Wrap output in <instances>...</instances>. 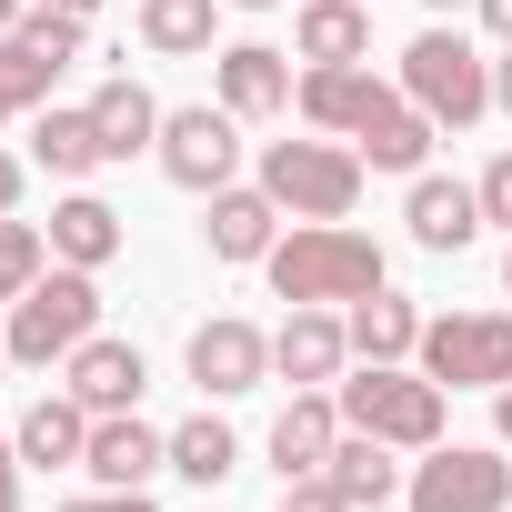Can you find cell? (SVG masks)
Listing matches in <instances>:
<instances>
[{"instance_id":"6da1fadb","label":"cell","mask_w":512,"mask_h":512,"mask_svg":"<svg viewBox=\"0 0 512 512\" xmlns=\"http://www.w3.org/2000/svg\"><path fill=\"white\" fill-rule=\"evenodd\" d=\"M262 272H272V302H332V312H352L362 292H382V241L352 231V221H302V231L272 241Z\"/></svg>"},{"instance_id":"7a4b0ae2","label":"cell","mask_w":512,"mask_h":512,"mask_svg":"<svg viewBox=\"0 0 512 512\" xmlns=\"http://www.w3.org/2000/svg\"><path fill=\"white\" fill-rule=\"evenodd\" d=\"M332 402H342L352 432H372V442H392V452H432L442 422H452V412H442L452 392H442L422 362H362L352 382H332Z\"/></svg>"},{"instance_id":"3957f363","label":"cell","mask_w":512,"mask_h":512,"mask_svg":"<svg viewBox=\"0 0 512 512\" xmlns=\"http://www.w3.org/2000/svg\"><path fill=\"white\" fill-rule=\"evenodd\" d=\"M91 332H101V272H71V262H51L11 312H0V342H11V362H21V372L71 362Z\"/></svg>"},{"instance_id":"277c9868","label":"cell","mask_w":512,"mask_h":512,"mask_svg":"<svg viewBox=\"0 0 512 512\" xmlns=\"http://www.w3.org/2000/svg\"><path fill=\"white\" fill-rule=\"evenodd\" d=\"M362 181H372V161H362L352 141H332V131H312V141H262V191H272L292 221H342V211L362 201Z\"/></svg>"},{"instance_id":"5b68a950","label":"cell","mask_w":512,"mask_h":512,"mask_svg":"<svg viewBox=\"0 0 512 512\" xmlns=\"http://www.w3.org/2000/svg\"><path fill=\"white\" fill-rule=\"evenodd\" d=\"M402 91H412L442 131H472V121L492 111V61H482L462 31H442V21H432V31L402 51Z\"/></svg>"},{"instance_id":"8992f818","label":"cell","mask_w":512,"mask_h":512,"mask_svg":"<svg viewBox=\"0 0 512 512\" xmlns=\"http://www.w3.org/2000/svg\"><path fill=\"white\" fill-rule=\"evenodd\" d=\"M412 362L442 392H502L512 382V312H442V322H422Z\"/></svg>"},{"instance_id":"52a82bcc","label":"cell","mask_w":512,"mask_h":512,"mask_svg":"<svg viewBox=\"0 0 512 512\" xmlns=\"http://www.w3.org/2000/svg\"><path fill=\"white\" fill-rule=\"evenodd\" d=\"M412 512H512V462L502 442H432L402 482Z\"/></svg>"},{"instance_id":"ba28073f","label":"cell","mask_w":512,"mask_h":512,"mask_svg":"<svg viewBox=\"0 0 512 512\" xmlns=\"http://www.w3.org/2000/svg\"><path fill=\"white\" fill-rule=\"evenodd\" d=\"M161 171L181 181V191H231L241 181V121L221 111V101H181V111H161Z\"/></svg>"},{"instance_id":"9c48e42d","label":"cell","mask_w":512,"mask_h":512,"mask_svg":"<svg viewBox=\"0 0 512 512\" xmlns=\"http://www.w3.org/2000/svg\"><path fill=\"white\" fill-rule=\"evenodd\" d=\"M191 382H201V402H241V392H262L272 382V332L262 322H241V312H211L201 332H191Z\"/></svg>"},{"instance_id":"30bf717a","label":"cell","mask_w":512,"mask_h":512,"mask_svg":"<svg viewBox=\"0 0 512 512\" xmlns=\"http://www.w3.org/2000/svg\"><path fill=\"white\" fill-rule=\"evenodd\" d=\"M432 141H442V121H432L412 91L372 81V101H362V121H352V151H362L372 171H422V161H432Z\"/></svg>"},{"instance_id":"8fae6325","label":"cell","mask_w":512,"mask_h":512,"mask_svg":"<svg viewBox=\"0 0 512 512\" xmlns=\"http://www.w3.org/2000/svg\"><path fill=\"white\" fill-rule=\"evenodd\" d=\"M342 362H352V322H342L332 302H292V322L272 332V372H282L292 392H332Z\"/></svg>"},{"instance_id":"7c38bea8","label":"cell","mask_w":512,"mask_h":512,"mask_svg":"<svg viewBox=\"0 0 512 512\" xmlns=\"http://www.w3.org/2000/svg\"><path fill=\"white\" fill-rule=\"evenodd\" d=\"M81 472H91L101 492H151V472H171V432H151L141 412H91Z\"/></svg>"},{"instance_id":"4fadbf2b","label":"cell","mask_w":512,"mask_h":512,"mask_svg":"<svg viewBox=\"0 0 512 512\" xmlns=\"http://www.w3.org/2000/svg\"><path fill=\"white\" fill-rule=\"evenodd\" d=\"M211 81H221V111L231 121H282L292 111V51H272V41H231V51H211Z\"/></svg>"},{"instance_id":"5bb4252c","label":"cell","mask_w":512,"mask_h":512,"mask_svg":"<svg viewBox=\"0 0 512 512\" xmlns=\"http://www.w3.org/2000/svg\"><path fill=\"white\" fill-rule=\"evenodd\" d=\"M272 241H282V201L262 191V181H231V191H211V221H201V251L211 262H272Z\"/></svg>"},{"instance_id":"9a60e30c","label":"cell","mask_w":512,"mask_h":512,"mask_svg":"<svg viewBox=\"0 0 512 512\" xmlns=\"http://www.w3.org/2000/svg\"><path fill=\"white\" fill-rule=\"evenodd\" d=\"M141 382H151L141 342H111V332H91V342L61 362V392H71L81 412H141Z\"/></svg>"},{"instance_id":"2e32d148","label":"cell","mask_w":512,"mask_h":512,"mask_svg":"<svg viewBox=\"0 0 512 512\" xmlns=\"http://www.w3.org/2000/svg\"><path fill=\"white\" fill-rule=\"evenodd\" d=\"M402 221H412L422 251H472V241L492 231V221H482V191H472V181H442V171H412Z\"/></svg>"},{"instance_id":"e0dca14e","label":"cell","mask_w":512,"mask_h":512,"mask_svg":"<svg viewBox=\"0 0 512 512\" xmlns=\"http://www.w3.org/2000/svg\"><path fill=\"white\" fill-rule=\"evenodd\" d=\"M121 211L101 201V191H71V201H51V262H71V272H111L121 262Z\"/></svg>"},{"instance_id":"ac0fdd59","label":"cell","mask_w":512,"mask_h":512,"mask_svg":"<svg viewBox=\"0 0 512 512\" xmlns=\"http://www.w3.org/2000/svg\"><path fill=\"white\" fill-rule=\"evenodd\" d=\"M31 161L51 171V181H91L111 151H101V121H91V101L81 111H61V101H41L31 111Z\"/></svg>"},{"instance_id":"d6986e66","label":"cell","mask_w":512,"mask_h":512,"mask_svg":"<svg viewBox=\"0 0 512 512\" xmlns=\"http://www.w3.org/2000/svg\"><path fill=\"white\" fill-rule=\"evenodd\" d=\"M11 442H21V462H31V472H81V452H91V412H81L71 392H41V402L21 412V432H11Z\"/></svg>"},{"instance_id":"ffe728a7","label":"cell","mask_w":512,"mask_h":512,"mask_svg":"<svg viewBox=\"0 0 512 512\" xmlns=\"http://www.w3.org/2000/svg\"><path fill=\"white\" fill-rule=\"evenodd\" d=\"M332 442H342V402H332V392H292L282 422H272V472H282V482H292V472H322Z\"/></svg>"},{"instance_id":"44dd1931","label":"cell","mask_w":512,"mask_h":512,"mask_svg":"<svg viewBox=\"0 0 512 512\" xmlns=\"http://www.w3.org/2000/svg\"><path fill=\"white\" fill-rule=\"evenodd\" d=\"M342 322H352V352H362V362H412V352H422V302H412V292H392V282H382V292H362Z\"/></svg>"},{"instance_id":"7402d4cb","label":"cell","mask_w":512,"mask_h":512,"mask_svg":"<svg viewBox=\"0 0 512 512\" xmlns=\"http://www.w3.org/2000/svg\"><path fill=\"white\" fill-rule=\"evenodd\" d=\"M292 51L302 61H372V0H302Z\"/></svg>"},{"instance_id":"603a6c76","label":"cell","mask_w":512,"mask_h":512,"mask_svg":"<svg viewBox=\"0 0 512 512\" xmlns=\"http://www.w3.org/2000/svg\"><path fill=\"white\" fill-rule=\"evenodd\" d=\"M91 121H101V151H111V161H131V151H161V101H151L131 71H111V81L91 91Z\"/></svg>"},{"instance_id":"cb8c5ba5","label":"cell","mask_w":512,"mask_h":512,"mask_svg":"<svg viewBox=\"0 0 512 512\" xmlns=\"http://www.w3.org/2000/svg\"><path fill=\"white\" fill-rule=\"evenodd\" d=\"M221 11H231V0H141V51L151 61H201L211 51V31H221Z\"/></svg>"},{"instance_id":"d4e9b609","label":"cell","mask_w":512,"mask_h":512,"mask_svg":"<svg viewBox=\"0 0 512 512\" xmlns=\"http://www.w3.org/2000/svg\"><path fill=\"white\" fill-rule=\"evenodd\" d=\"M322 472L352 492V512H372V502H392V492L412 482V462H392V442H372V432H352V422H342V442H332Z\"/></svg>"},{"instance_id":"484cf974","label":"cell","mask_w":512,"mask_h":512,"mask_svg":"<svg viewBox=\"0 0 512 512\" xmlns=\"http://www.w3.org/2000/svg\"><path fill=\"white\" fill-rule=\"evenodd\" d=\"M231 462H241V432H231L211 402H201L191 422H171V472H181V482L211 492V482H231Z\"/></svg>"},{"instance_id":"4316f807","label":"cell","mask_w":512,"mask_h":512,"mask_svg":"<svg viewBox=\"0 0 512 512\" xmlns=\"http://www.w3.org/2000/svg\"><path fill=\"white\" fill-rule=\"evenodd\" d=\"M41 272H51V231L11 211V221H0V312H11V302H21Z\"/></svg>"},{"instance_id":"83f0119b","label":"cell","mask_w":512,"mask_h":512,"mask_svg":"<svg viewBox=\"0 0 512 512\" xmlns=\"http://www.w3.org/2000/svg\"><path fill=\"white\" fill-rule=\"evenodd\" d=\"M51 81H61V61H41L21 31L0 41V101H11V111H41V101H51Z\"/></svg>"},{"instance_id":"f1b7e54d","label":"cell","mask_w":512,"mask_h":512,"mask_svg":"<svg viewBox=\"0 0 512 512\" xmlns=\"http://www.w3.org/2000/svg\"><path fill=\"white\" fill-rule=\"evenodd\" d=\"M21 41H31L41 61H61V71H71V61H81V41H91V21H81V11H51V0H31V11H21Z\"/></svg>"},{"instance_id":"f546056e","label":"cell","mask_w":512,"mask_h":512,"mask_svg":"<svg viewBox=\"0 0 512 512\" xmlns=\"http://www.w3.org/2000/svg\"><path fill=\"white\" fill-rule=\"evenodd\" d=\"M282 492H292V502H282V512H352V492H342V482H332V472H292V482H282Z\"/></svg>"},{"instance_id":"4dcf8cb0","label":"cell","mask_w":512,"mask_h":512,"mask_svg":"<svg viewBox=\"0 0 512 512\" xmlns=\"http://www.w3.org/2000/svg\"><path fill=\"white\" fill-rule=\"evenodd\" d=\"M472 191H482V221H492V231H512V151H492Z\"/></svg>"},{"instance_id":"1f68e13d","label":"cell","mask_w":512,"mask_h":512,"mask_svg":"<svg viewBox=\"0 0 512 512\" xmlns=\"http://www.w3.org/2000/svg\"><path fill=\"white\" fill-rule=\"evenodd\" d=\"M51 512H151V492H81V502H51Z\"/></svg>"},{"instance_id":"d6a6232c","label":"cell","mask_w":512,"mask_h":512,"mask_svg":"<svg viewBox=\"0 0 512 512\" xmlns=\"http://www.w3.org/2000/svg\"><path fill=\"white\" fill-rule=\"evenodd\" d=\"M21 472H31V462H21V442L0 432V512H21Z\"/></svg>"},{"instance_id":"836d02e7","label":"cell","mask_w":512,"mask_h":512,"mask_svg":"<svg viewBox=\"0 0 512 512\" xmlns=\"http://www.w3.org/2000/svg\"><path fill=\"white\" fill-rule=\"evenodd\" d=\"M472 11H482V31H492V41L512 51V0H472Z\"/></svg>"},{"instance_id":"e575fe53","label":"cell","mask_w":512,"mask_h":512,"mask_svg":"<svg viewBox=\"0 0 512 512\" xmlns=\"http://www.w3.org/2000/svg\"><path fill=\"white\" fill-rule=\"evenodd\" d=\"M11 211H21V161L0 151V221H11Z\"/></svg>"},{"instance_id":"d590c367","label":"cell","mask_w":512,"mask_h":512,"mask_svg":"<svg viewBox=\"0 0 512 512\" xmlns=\"http://www.w3.org/2000/svg\"><path fill=\"white\" fill-rule=\"evenodd\" d=\"M492 111H512V51L492 61Z\"/></svg>"},{"instance_id":"8d00e7d4","label":"cell","mask_w":512,"mask_h":512,"mask_svg":"<svg viewBox=\"0 0 512 512\" xmlns=\"http://www.w3.org/2000/svg\"><path fill=\"white\" fill-rule=\"evenodd\" d=\"M492 432H502V452H512V382L492 392Z\"/></svg>"},{"instance_id":"74e56055","label":"cell","mask_w":512,"mask_h":512,"mask_svg":"<svg viewBox=\"0 0 512 512\" xmlns=\"http://www.w3.org/2000/svg\"><path fill=\"white\" fill-rule=\"evenodd\" d=\"M21 11H31V0H0V41H11V31H21Z\"/></svg>"},{"instance_id":"f35d334b","label":"cell","mask_w":512,"mask_h":512,"mask_svg":"<svg viewBox=\"0 0 512 512\" xmlns=\"http://www.w3.org/2000/svg\"><path fill=\"white\" fill-rule=\"evenodd\" d=\"M51 11H81V21H91V11H101V0H51Z\"/></svg>"},{"instance_id":"ab89813d","label":"cell","mask_w":512,"mask_h":512,"mask_svg":"<svg viewBox=\"0 0 512 512\" xmlns=\"http://www.w3.org/2000/svg\"><path fill=\"white\" fill-rule=\"evenodd\" d=\"M422 11H432V21H452V11H462V0H422Z\"/></svg>"},{"instance_id":"60d3db41","label":"cell","mask_w":512,"mask_h":512,"mask_svg":"<svg viewBox=\"0 0 512 512\" xmlns=\"http://www.w3.org/2000/svg\"><path fill=\"white\" fill-rule=\"evenodd\" d=\"M231 11H282V0H231Z\"/></svg>"},{"instance_id":"b9f144b4","label":"cell","mask_w":512,"mask_h":512,"mask_svg":"<svg viewBox=\"0 0 512 512\" xmlns=\"http://www.w3.org/2000/svg\"><path fill=\"white\" fill-rule=\"evenodd\" d=\"M502 292H512V251H502Z\"/></svg>"},{"instance_id":"7bdbcfd3","label":"cell","mask_w":512,"mask_h":512,"mask_svg":"<svg viewBox=\"0 0 512 512\" xmlns=\"http://www.w3.org/2000/svg\"><path fill=\"white\" fill-rule=\"evenodd\" d=\"M0 372H11V342H0Z\"/></svg>"},{"instance_id":"ee69618b","label":"cell","mask_w":512,"mask_h":512,"mask_svg":"<svg viewBox=\"0 0 512 512\" xmlns=\"http://www.w3.org/2000/svg\"><path fill=\"white\" fill-rule=\"evenodd\" d=\"M372 512H392V502H372ZM402 512H412V502H402Z\"/></svg>"},{"instance_id":"f6af8a7d","label":"cell","mask_w":512,"mask_h":512,"mask_svg":"<svg viewBox=\"0 0 512 512\" xmlns=\"http://www.w3.org/2000/svg\"><path fill=\"white\" fill-rule=\"evenodd\" d=\"M0 121H11V101H0Z\"/></svg>"}]
</instances>
